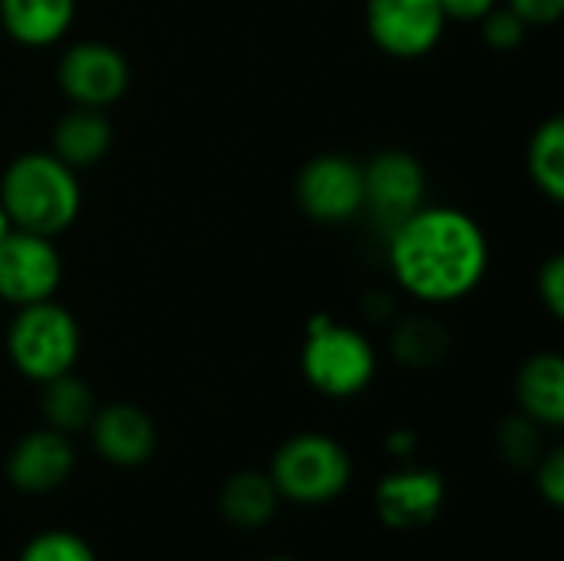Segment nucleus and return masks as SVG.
<instances>
[{
  "label": "nucleus",
  "mask_w": 564,
  "mask_h": 561,
  "mask_svg": "<svg viewBox=\"0 0 564 561\" xmlns=\"http://www.w3.org/2000/svg\"><path fill=\"white\" fill-rule=\"evenodd\" d=\"M63 284V255L53 238L10 228L0 241V301L23 308L56 298Z\"/></svg>",
  "instance_id": "nucleus-8"
},
{
  "label": "nucleus",
  "mask_w": 564,
  "mask_h": 561,
  "mask_svg": "<svg viewBox=\"0 0 564 561\" xmlns=\"http://www.w3.org/2000/svg\"><path fill=\"white\" fill-rule=\"evenodd\" d=\"M76 470V450L66 433L40 427L23 433L7 456V479L26 496H46L59 489Z\"/></svg>",
  "instance_id": "nucleus-12"
},
{
  "label": "nucleus",
  "mask_w": 564,
  "mask_h": 561,
  "mask_svg": "<svg viewBox=\"0 0 564 561\" xmlns=\"http://www.w3.org/2000/svg\"><path fill=\"white\" fill-rule=\"evenodd\" d=\"M539 301L545 304V311L562 321L564 317V258L562 255H552L542 268H539Z\"/></svg>",
  "instance_id": "nucleus-25"
},
{
  "label": "nucleus",
  "mask_w": 564,
  "mask_h": 561,
  "mask_svg": "<svg viewBox=\"0 0 564 561\" xmlns=\"http://www.w3.org/2000/svg\"><path fill=\"white\" fill-rule=\"evenodd\" d=\"M479 26H482V40H486L492 50H499V53H509V50L522 46V40H525V33H529L525 20H522L519 13H512L506 3H496V7L479 20Z\"/></svg>",
  "instance_id": "nucleus-23"
},
{
  "label": "nucleus",
  "mask_w": 564,
  "mask_h": 561,
  "mask_svg": "<svg viewBox=\"0 0 564 561\" xmlns=\"http://www.w3.org/2000/svg\"><path fill=\"white\" fill-rule=\"evenodd\" d=\"M446 23L440 0H367V33L373 46L393 60H420L433 53Z\"/></svg>",
  "instance_id": "nucleus-10"
},
{
  "label": "nucleus",
  "mask_w": 564,
  "mask_h": 561,
  "mask_svg": "<svg viewBox=\"0 0 564 561\" xmlns=\"http://www.w3.org/2000/svg\"><path fill=\"white\" fill-rule=\"evenodd\" d=\"M20 561H99L93 546L69 532V529H46L40 536H33L23 552H20Z\"/></svg>",
  "instance_id": "nucleus-22"
},
{
  "label": "nucleus",
  "mask_w": 564,
  "mask_h": 561,
  "mask_svg": "<svg viewBox=\"0 0 564 561\" xmlns=\"http://www.w3.org/2000/svg\"><path fill=\"white\" fill-rule=\"evenodd\" d=\"M89 436H93L96 453L109 466H119V470H135L149 463L159 443L152 417L135 403L99 407L89 423Z\"/></svg>",
  "instance_id": "nucleus-13"
},
{
  "label": "nucleus",
  "mask_w": 564,
  "mask_h": 561,
  "mask_svg": "<svg viewBox=\"0 0 564 561\" xmlns=\"http://www.w3.org/2000/svg\"><path fill=\"white\" fill-rule=\"evenodd\" d=\"M426 205V169L406 149H383L364 165V215L390 235Z\"/></svg>",
  "instance_id": "nucleus-7"
},
{
  "label": "nucleus",
  "mask_w": 564,
  "mask_h": 561,
  "mask_svg": "<svg viewBox=\"0 0 564 561\" xmlns=\"http://www.w3.org/2000/svg\"><path fill=\"white\" fill-rule=\"evenodd\" d=\"M278 506H281V496L271 476L258 470H241L228 476L218 493V509L225 522L235 529H248V532L271 526V519L278 516Z\"/></svg>",
  "instance_id": "nucleus-17"
},
{
  "label": "nucleus",
  "mask_w": 564,
  "mask_h": 561,
  "mask_svg": "<svg viewBox=\"0 0 564 561\" xmlns=\"http://www.w3.org/2000/svg\"><path fill=\"white\" fill-rule=\"evenodd\" d=\"M43 387V397H40V410H43V420L50 430H59L66 436L73 433H83L89 430L93 417H96V393L89 390L86 380H79L73 370L69 374H59Z\"/></svg>",
  "instance_id": "nucleus-18"
},
{
  "label": "nucleus",
  "mask_w": 564,
  "mask_h": 561,
  "mask_svg": "<svg viewBox=\"0 0 564 561\" xmlns=\"http://www.w3.org/2000/svg\"><path fill=\"white\" fill-rule=\"evenodd\" d=\"M525 165H529V179L532 185L552 198L564 202V122L562 116H549L529 139V152H525Z\"/></svg>",
  "instance_id": "nucleus-20"
},
{
  "label": "nucleus",
  "mask_w": 564,
  "mask_h": 561,
  "mask_svg": "<svg viewBox=\"0 0 564 561\" xmlns=\"http://www.w3.org/2000/svg\"><path fill=\"white\" fill-rule=\"evenodd\" d=\"M56 83L73 106L106 109L126 96L132 69L122 50H116L112 43L79 40L63 50L56 63Z\"/></svg>",
  "instance_id": "nucleus-9"
},
{
  "label": "nucleus",
  "mask_w": 564,
  "mask_h": 561,
  "mask_svg": "<svg viewBox=\"0 0 564 561\" xmlns=\"http://www.w3.org/2000/svg\"><path fill=\"white\" fill-rule=\"evenodd\" d=\"M390 350H393V357L403 367L430 370V367L446 360V354H449V331L440 321L426 317V314H413V317H403L393 327Z\"/></svg>",
  "instance_id": "nucleus-19"
},
{
  "label": "nucleus",
  "mask_w": 564,
  "mask_h": 561,
  "mask_svg": "<svg viewBox=\"0 0 564 561\" xmlns=\"http://www.w3.org/2000/svg\"><path fill=\"white\" fill-rule=\"evenodd\" d=\"M301 374L317 393L330 400H347L373 384L377 350L364 331L317 314L307 324V337L301 347Z\"/></svg>",
  "instance_id": "nucleus-4"
},
{
  "label": "nucleus",
  "mask_w": 564,
  "mask_h": 561,
  "mask_svg": "<svg viewBox=\"0 0 564 561\" xmlns=\"http://www.w3.org/2000/svg\"><path fill=\"white\" fill-rule=\"evenodd\" d=\"M512 13L525 20V26H552L564 13V0H506Z\"/></svg>",
  "instance_id": "nucleus-26"
},
{
  "label": "nucleus",
  "mask_w": 564,
  "mask_h": 561,
  "mask_svg": "<svg viewBox=\"0 0 564 561\" xmlns=\"http://www.w3.org/2000/svg\"><path fill=\"white\" fill-rule=\"evenodd\" d=\"M545 427H539L535 420H529L525 413H512L499 423L496 430V450L502 456V463L509 470H535V463L542 460L545 453V436H542Z\"/></svg>",
  "instance_id": "nucleus-21"
},
{
  "label": "nucleus",
  "mask_w": 564,
  "mask_h": 561,
  "mask_svg": "<svg viewBox=\"0 0 564 561\" xmlns=\"http://www.w3.org/2000/svg\"><path fill=\"white\" fill-rule=\"evenodd\" d=\"M79 324L63 304L36 301L17 308L7 327V357L33 384H46L59 374H69L79 357Z\"/></svg>",
  "instance_id": "nucleus-5"
},
{
  "label": "nucleus",
  "mask_w": 564,
  "mask_h": 561,
  "mask_svg": "<svg viewBox=\"0 0 564 561\" xmlns=\"http://www.w3.org/2000/svg\"><path fill=\"white\" fill-rule=\"evenodd\" d=\"M535 486H539V496L552 506V509H562L564 506V450L562 446H552L542 453V460L535 463Z\"/></svg>",
  "instance_id": "nucleus-24"
},
{
  "label": "nucleus",
  "mask_w": 564,
  "mask_h": 561,
  "mask_svg": "<svg viewBox=\"0 0 564 561\" xmlns=\"http://www.w3.org/2000/svg\"><path fill=\"white\" fill-rule=\"evenodd\" d=\"M112 149V122L106 119L102 109L89 106H73L63 112L53 126L50 152L66 162L73 172L99 165Z\"/></svg>",
  "instance_id": "nucleus-14"
},
{
  "label": "nucleus",
  "mask_w": 564,
  "mask_h": 561,
  "mask_svg": "<svg viewBox=\"0 0 564 561\" xmlns=\"http://www.w3.org/2000/svg\"><path fill=\"white\" fill-rule=\"evenodd\" d=\"M264 561H297V559H291V555H271V559H264Z\"/></svg>",
  "instance_id": "nucleus-30"
},
{
  "label": "nucleus",
  "mask_w": 564,
  "mask_h": 561,
  "mask_svg": "<svg viewBox=\"0 0 564 561\" xmlns=\"http://www.w3.org/2000/svg\"><path fill=\"white\" fill-rule=\"evenodd\" d=\"M416 433L413 430H406V427H397V430H390L387 433V453L393 456V460H410L413 453H416Z\"/></svg>",
  "instance_id": "nucleus-28"
},
{
  "label": "nucleus",
  "mask_w": 564,
  "mask_h": 561,
  "mask_svg": "<svg viewBox=\"0 0 564 561\" xmlns=\"http://www.w3.org/2000/svg\"><path fill=\"white\" fill-rule=\"evenodd\" d=\"M519 413L535 420L545 430L564 423V360L555 350L532 354L516 377Z\"/></svg>",
  "instance_id": "nucleus-15"
},
{
  "label": "nucleus",
  "mask_w": 564,
  "mask_h": 561,
  "mask_svg": "<svg viewBox=\"0 0 564 561\" xmlns=\"http://www.w3.org/2000/svg\"><path fill=\"white\" fill-rule=\"evenodd\" d=\"M387 261L397 284L423 304L469 298L489 271L482 225L453 205H423L387 235Z\"/></svg>",
  "instance_id": "nucleus-1"
},
{
  "label": "nucleus",
  "mask_w": 564,
  "mask_h": 561,
  "mask_svg": "<svg viewBox=\"0 0 564 561\" xmlns=\"http://www.w3.org/2000/svg\"><path fill=\"white\" fill-rule=\"evenodd\" d=\"M268 476L281 499L294 506H324L347 493L354 460L347 446L327 433H294L274 450Z\"/></svg>",
  "instance_id": "nucleus-3"
},
{
  "label": "nucleus",
  "mask_w": 564,
  "mask_h": 561,
  "mask_svg": "<svg viewBox=\"0 0 564 561\" xmlns=\"http://www.w3.org/2000/svg\"><path fill=\"white\" fill-rule=\"evenodd\" d=\"M0 202L13 228L56 238L66 231L79 208V175L53 152H23L0 175Z\"/></svg>",
  "instance_id": "nucleus-2"
},
{
  "label": "nucleus",
  "mask_w": 564,
  "mask_h": 561,
  "mask_svg": "<svg viewBox=\"0 0 564 561\" xmlns=\"http://www.w3.org/2000/svg\"><path fill=\"white\" fill-rule=\"evenodd\" d=\"M373 506L383 526L400 532L426 529L446 506V479L426 466H403L387 473L373 489Z\"/></svg>",
  "instance_id": "nucleus-11"
},
{
  "label": "nucleus",
  "mask_w": 564,
  "mask_h": 561,
  "mask_svg": "<svg viewBox=\"0 0 564 561\" xmlns=\"http://www.w3.org/2000/svg\"><path fill=\"white\" fill-rule=\"evenodd\" d=\"M301 212L317 225H347L364 215V165L344 152H321L294 179Z\"/></svg>",
  "instance_id": "nucleus-6"
},
{
  "label": "nucleus",
  "mask_w": 564,
  "mask_h": 561,
  "mask_svg": "<svg viewBox=\"0 0 564 561\" xmlns=\"http://www.w3.org/2000/svg\"><path fill=\"white\" fill-rule=\"evenodd\" d=\"M76 20V0H0V26L20 46H53Z\"/></svg>",
  "instance_id": "nucleus-16"
},
{
  "label": "nucleus",
  "mask_w": 564,
  "mask_h": 561,
  "mask_svg": "<svg viewBox=\"0 0 564 561\" xmlns=\"http://www.w3.org/2000/svg\"><path fill=\"white\" fill-rule=\"evenodd\" d=\"M13 228V222H10V215H7V208H3V202H0V241H3V235Z\"/></svg>",
  "instance_id": "nucleus-29"
},
{
  "label": "nucleus",
  "mask_w": 564,
  "mask_h": 561,
  "mask_svg": "<svg viewBox=\"0 0 564 561\" xmlns=\"http://www.w3.org/2000/svg\"><path fill=\"white\" fill-rule=\"evenodd\" d=\"M499 0H440L446 20H466V23H479Z\"/></svg>",
  "instance_id": "nucleus-27"
}]
</instances>
